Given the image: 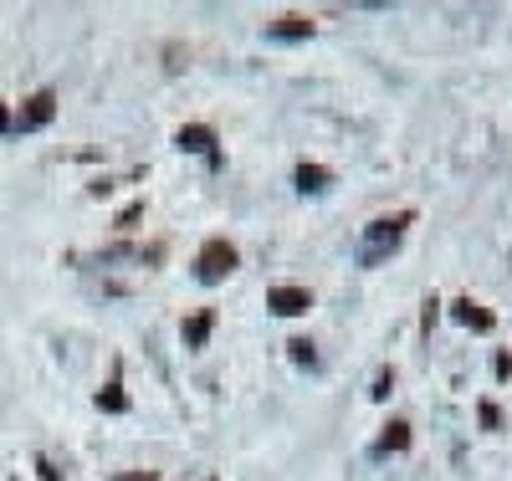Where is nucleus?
Here are the masks:
<instances>
[{"mask_svg": "<svg viewBox=\"0 0 512 481\" xmlns=\"http://www.w3.org/2000/svg\"><path fill=\"white\" fill-rule=\"evenodd\" d=\"M405 226H410V210H400V215H379V221L369 226V236H364V246H359V261H364V267H379V261L400 246Z\"/></svg>", "mask_w": 512, "mask_h": 481, "instance_id": "obj_1", "label": "nucleus"}, {"mask_svg": "<svg viewBox=\"0 0 512 481\" xmlns=\"http://www.w3.org/2000/svg\"><path fill=\"white\" fill-rule=\"evenodd\" d=\"M236 272V246L231 241H205L200 256H195V277L200 282H221Z\"/></svg>", "mask_w": 512, "mask_h": 481, "instance_id": "obj_2", "label": "nucleus"}, {"mask_svg": "<svg viewBox=\"0 0 512 481\" xmlns=\"http://www.w3.org/2000/svg\"><path fill=\"white\" fill-rule=\"evenodd\" d=\"M52 113H57V93H52V87H41V93L21 108V118H16L11 128H26V134H31V128H47V123H52Z\"/></svg>", "mask_w": 512, "mask_h": 481, "instance_id": "obj_3", "label": "nucleus"}, {"mask_svg": "<svg viewBox=\"0 0 512 481\" xmlns=\"http://www.w3.org/2000/svg\"><path fill=\"white\" fill-rule=\"evenodd\" d=\"M267 308L282 313V318H297V313H308V308H313V297H308V287H272Z\"/></svg>", "mask_w": 512, "mask_h": 481, "instance_id": "obj_4", "label": "nucleus"}, {"mask_svg": "<svg viewBox=\"0 0 512 481\" xmlns=\"http://www.w3.org/2000/svg\"><path fill=\"white\" fill-rule=\"evenodd\" d=\"M175 144H180L185 154H205L210 164H216V134H210L205 123H190V128H180V134H175Z\"/></svg>", "mask_w": 512, "mask_h": 481, "instance_id": "obj_5", "label": "nucleus"}, {"mask_svg": "<svg viewBox=\"0 0 512 481\" xmlns=\"http://www.w3.org/2000/svg\"><path fill=\"white\" fill-rule=\"evenodd\" d=\"M451 318H456V323H466V328H477V333H492V313H487V308H477L472 297H461L456 308H451Z\"/></svg>", "mask_w": 512, "mask_h": 481, "instance_id": "obj_6", "label": "nucleus"}, {"mask_svg": "<svg viewBox=\"0 0 512 481\" xmlns=\"http://www.w3.org/2000/svg\"><path fill=\"white\" fill-rule=\"evenodd\" d=\"M405 446H410V425L395 420V425H384V435L374 441V456H384V451H405Z\"/></svg>", "mask_w": 512, "mask_h": 481, "instance_id": "obj_7", "label": "nucleus"}, {"mask_svg": "<svg viewBox=\"0 0 512 481\" xmlns=\"http://www.w3.org/2000/svg\"><path fill=\"white\" fill-rule=\"evenodd\" d=\"M328 180H333V174H328L323 164H297V190H303V195H308V190H313V195L328 190Z\"/></svg>", "mask_w": 512, "mask_h": 481, "instance_id": "obj_8", "label": "nucleus"}, {"mask_svg": "<svg viewBox=\"0 0 512 481\" xmlns=\"http://www.w3.org/2000/svg\"><path fill=\"white\" fill-rule=\"evenodd\" d=\"M210 328H216V313H195V318L185 323V348H205Z\"/></svg>", "mask_w": 512, "mask_h": 481, "instance_id": "obj_9", "label": "nucleus"}, {"mask_svg": "<svg viewBox=\"0 0 512 481\" xmlns=\"http://www.w3.org/2000/svg\"><path fill=\"white\" fill-rule=\"evenodd\" d=\"M308 31H313V21H303V16H282L277 26H267V36H277V41H297Z\"/></svg>", "mask_w": 512, "mask_h": 481, "instance_id": "obj_10", "label": "nucleus"}, {"mask_svg": "<svg viewBox=\"0 0 512 481\" xmlns=\"http://www.w3.org/2000/svg\"><path fill=\"white\" fill-rule=\"evenodd\" d=\"M98 410H113V415H118V410H128V400H123V384H118V379H113V384L103 389V395H98Z\"/></svg>", "mask_w": 512, "mask_h": 481, "instance_id": "obj_11", "label": "nucleus"}, {"mask_svg": "<svg viewBox=\"0 0 512 481\" xmlns=\"http://www.w3.org/2000/svg\"><path fill=\"white\" fill-rule=\"evenodd\" d=\"M287 348H292V359H297V364H308V369L318 364V354H313V343H308V338H292Z\"/></svg>", "mask_w": 512, "mask_h": 481, "instance_id": "obj_12", "label": "nucleus"}, {"mask_svg": "<svg viewBox=\"0 0 512 481\" xmlns=\"http://www.w3.org/2000/svg\"><path fill=\"white\" fill-rule=\"evenodd\" d=\"M6 128H11V113H6V103H0V134H6Z\"/></svg>", "mask_w": 512, "mask_h": 481, "instance_id": "obj_13", "label": "nucleus"}, {"mask_svg": "<svg viewBox=\"0 0 512 481\" xmlns=\"http://www.w3.org/2000/svg\"><path fill=\"white\" fill-rule=\"evenodd\" d=\"M118 481H154V471H139V476H118Z\"/></svg>", "mask_w": 512, "mask_h": 481, "instance_id": "obj_14", "label": "nucleus"}]
</instances>
